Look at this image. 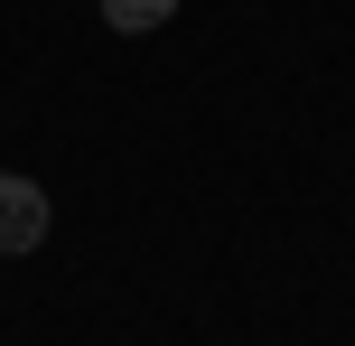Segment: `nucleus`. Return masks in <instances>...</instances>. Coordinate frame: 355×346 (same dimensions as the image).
<instances>
[{"label": "nucleus", "mask_w": 355, "mask_h": 346, "mask_svg": "<svg viewBox=\"0 0 355 346\" xmlns=\"http://www.w3.org/2000/svg\"><path fill=\"white\" fill-rule=\"evenodd\" d=\"M47 225H56L47 187H37V178H10V168H0V262L37 253V243H47Z\"/></svg>", "instance_id": "f257e3e1"}, {"label": "nucleus", "mask_w": 355, "mask_h": 346, "mask_svg": "<svg viewBox=\"0 0 355 346\" xmlns=\"http://www.w3.org/2000/svg\"><path fill=\"white\" fill-rule=\"evenodd\" d=\"M168 19H178V0H103V28H122V37H150Z\"/></svg>", "instance_id": "f03ea898"}]
</instances>
